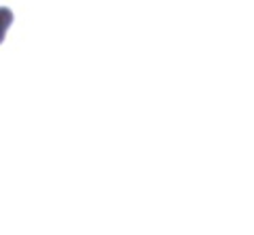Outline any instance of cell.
<instances>
[{"instance_id": "obj_1", "label": "cell", "mask_w": 254, "mask_h": 235, "mask_svg": "<svg viewBox=\"0 0 254 235\" xmlns=\"http://www.w3.org/2000/svg\"><path fill=\"white\" fill-rule=\"evenodd\" d=\"M11 23H13V11L9 6H0V43L4 41L6 30H9Z\"/></svg>"}]
</instances>
